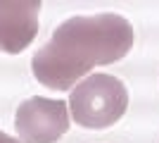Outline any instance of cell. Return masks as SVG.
<instances>
[{
	"label": "cell",
	"mask_w": 159,
	"mask_h": 143,
	"mask_svg": "<svg viewBox=\"0 0 159 143\" xmlns=\"http://www.w3.org/2000/svg\"><path fill=\"white\" fill-rule=\"evenodd\" d=\"M128 107V91L124 81L109 74H93L76 83L69 95V110L76 124L86 129H107L119 122Z\"/></svg>",
	"instance_id": "7a4b0ae2"
},
{
	"label": "cell",
	"mask_w": 159,
	"mask_h": 143,
	"mask_svg": "<svg viewBox=\"0 0 159 143\" xmlns=\"http://www.w3.org/2000/svg\"><path fill=\"white\" fill-rule=\"evenodd\" d=\"M133 41L135 31L121 14L71 17L62 21L52 31V38L33 55V76L48 88L69 91L93 67L126 57Z\"/></svg>",
	"instance_id": "6da1fadb"
},
{
	"label": "cell",
	"mask_w": 159,
	"mask_h": 143,
	"mask_svg": "<svg viewBox=\"0 0 159 143\" xmlns=\"http://www.w3.org/2000/svg\"><path fill=\"white\" fill-rule=\"evenodd\" d=\"M14 126L24 143H55L69 131V107L64 100L36 95L19 105Z\"/></svg>",
	"instance_id": "3957f363"
},
{
	"label": "cell",
	"mask_w": 159,
	"mask_h": 143,
	"mask_svg": "<svg viewBox=\"0 0 159 143\" xmlns=\"http://www.w3.org/2000/svg\"><path fill=\"white\" fill-rule=\"evenodd\" d=\"M0 143H19V138L10 136V134H5V131H0Z\"/></svg>",
	"instance_id": "5b68a950"
},
{
	"label": "cell",
	"mask_w": 159,
	"mask_h": 143,
	"mask_svg": "<svg viewBox=\"0 0 159 143\" xmlns=\"http://www.w3.org/2000/svg\"><path fill=\"white\" fill-rule=\"evenodd\" d=\"M40 2H5L0 0V50L10 55L29 48L38 34Z\"/></svg>",
	"instance_id": "277c9868"
}]
</instances>
